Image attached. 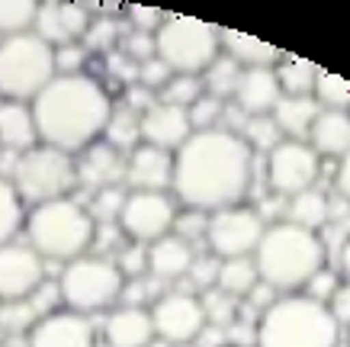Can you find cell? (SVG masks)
Returning <instances> with one entry per match:
<instances>
[{
    "mask_svg": "<svg viewBox=\"0 0 350 347\" xmlns=\"http://www.w3.org/2000/svg\"><path fill=\"white\" fill-rule=\"evenodd\" d=\"M315 103L321 110H338V113H350V81H344L340 74H331L321 68L319 81H315Z\"/></svg>",
    "mask_w": 350,
    "mask_h": 347,
    "instance_id": "obj_33",
    "label": "cell"
},
{
    "mask_svg": "<svg viewBox=\"0 0 350 347\" xmlns=\"http://www.w3.org/2000/svg\"><path fill=\"white\" fill-rule=\"evenodd\" d=\"M75 164L77 183L94 193L107 187H126V155L107 142H94L90 148H84L81 155H75Z\"/></svg>",
    "mask_w": 350,
    "mask_h": 347,
    "instance_id": "obj_18",
    "label": "cell"
},
{
    "mask_svg": "<svg viewBox=\"0 0 350 347\" xmlns=\"http://www.w3.org/2000/svg\"><path fill=\"white\" fill-rule=\"evenodd\" d=\"M55 49L36 32L0 39V100L3 103H32L52 84Z\"/></svg>",
    "mask_w": 350,
    "mask_h": 347,
    "instance_id": "obj_6",
    "label": "cell"
},
{
    "mask_svg": "<svg viewBox=\"0 0 350 347\" xmlns=\"http://www.w3.org/2000/svg\"><path fill=\"white\" fill-rule=\"evenodd\" d=\"M328 312L340 328H350V283H340L338 293L328 299Z\"/></svg>",
    "mask_w": 350,
    "mask_h": 347,
    "instance_id": "obj_51",
    "label": "cell"
},
{
    "mask_svg": "<svg viewBox=\"0 0 350 347\" xmlns=\"http://www.w3.org/2000/svg\"><path fill=\"white\" fill-rule=\"evenodd\" d=\"M26 305H29V312L36 316V322H39V318L58 312V305H64L62 303V290H58V283H49V280H45V283L26 299Z\"/></svg>",
    "mask_w": 350,
    "mask_h": 347,
    "instance_id": "obj_45",
    "label": "cell"
},
{
    "mask_svg": "<svg viewBox=\"0 0 350 347\" xmlns=\"http://www.w3.org/2000/svg\"><path fill=\"white\" fill-rule=\"evenodd\" d=\"M264 229H267V222L251 206H228V209L209 212V222H206L209 254H215L219 261L254 257Z\"/></svg>",
    "mask_w": 350,
    "mask_h": 347,
    "instance_id": "obj_10",
    "label": "cell"
},
{
    "mask_svg": "<svg viewBox=\"0 0 350 347\" xmlns=\"http://www.w3.org/2000/svg\"><path fill=\"white\" fill-rule=\"evenodd\" d=\"M238 136L247 142V148L254 151V155H270L280 142H283V136H280V129H276V123L270 119V116H254V119H244V126Z\"/></svg>",
    "mask_w": 350,
    "mask_h": 347,
    "instance_id": "obj_35",
    "label": "cell"
},
{
    "mask_svg": "<svg viewBox=\"0 0 350 347\" xmlns=\"http://www.w3.org/2000/svg\"><path fill=\"white\" fill-rule=\"evenodd\" d=\"M260 283V277H257V267L251 257H232V261H222L219 267V283L215 290H222V293L234 296V299H247V293Z\"/></svg>",
    "mask_w": 350,
    "mask_h": 347,
    "instance_id": "obj_30",
    "label": "cell"
},
{
    "mask_svg": "<svg viewBox=\"0 0 350 347\" xmlns=\"http://www.w3.org/2000/svg\"><path fill=\"white\" fill-rule=\"evenodd\" d=\"M39 145L81 155L100 142L113 113V100L90 74H58L29 103Z\"/></svg>",
    "mask_w": 350,
    "mask_h": 347,
    "instance_id": "obj_2",
    "label": "cell"
},
{
    "mask_svg": "<svg viewBox=\"0 0 350 347\" xmlns=\"http://www.w3.org/2000/svg\"><path fill=\"white\" fill-rule=\"evenodd\" d=\"M90 7L84 3H68V0H49V3H39L36 10V23H32V32L49 42L52 49L68 42H81L84 39L87 26H90Z\"/></svg>",
    "mask_w": 350,
    "mask_h": 347,
    "instance_id": "obj_15",
    "label": "cell"
},
{
    "mask_svg": "<svg viewBox=\"0 0 350 347\" xmlns=\"http://www.w3.org/2000/svg\"><path fill=\"white\" fill-rule=\"evenodd\" d=\"M0 151H3V148H0Z\"/></svg>",
    "mask_w": 350,
    "mask_h": 347,
    "instance_id": "obj_57",
    "label": "cell"
},
{
    "mask_svg": "<svg viewBox=\"0 0 350 347\" xmlns=\"http://www.w3.org/2000/svg\"><path fill=\"white\" fill-rule=\"evenodd\" d=\"M180 347H193V344H180Z\"/></svg>",
    "mask_w": 350,
    "mask_h": 347,
    "instance_id": "obj_56",
    "label": "cell"
},
{
    "mask_svg": "<svg viewBox=\"0 0 350 347\" xmlns=\"http://www.w3.org/2000/svg\"><path fill=\"white\" fill-rule=\"evenodd\" d=\"M273 71H276V81H280L283 97H312L321 68L306 62V58H296V55H283Z\"/></svg>",
    "mask_w": 350,
    "mask_h": 347,
    "instance_id": "obj_28",
    "label": "cell"
},
{
    "mask_svg": "<svg viewBox=\"0 0 350 347\" xmlns=\"http://www.w3.org/2000/svg\"><path fill=\"white\" fill-rule=\"evenodd\" d=\"M276 299H280V293H276L273 286H267V283H257L254 290L247 293V305H251V309H257L260 316H264V312L276 303Z\"/></svg>",
    "mask_w": 350,
    "mask_h": 347,
    "instance_id": "obj_52",
    "label": "cell"
},
{
    "mask_svg": "<svg viewBox=\"0 0 350 347\" xmlns=\"http://www.w3.org/2000/svg\"><path fill=\"white\" fill-rule=\"evenodd\" d=\"M116 267L122 270L126 280H135V277L148 274V244H138V242H126L119 248Z\"/></svg>",
    "mask_w": 350,
    "mask_h": 347,
    "instance_id": "obj_42",
    "label": "cell"
},
{
    "mask_svg": "<svg viewBox=\"0 0 350 347\" xmlns=\"http://www.w3.org/2000/svg\"><path fill=\"white\" fill-rule=\"evenodd\" d=\"M280 100H283V90H280L273 68H244L232 94V106L247 119L270 116Z\"/></svg>",
    "mask_w": 350,
    "mask_h": 347,
    "instance_id": "obj_19",
    "label": "cell"
},
{
    "mask_svg": "<svg viewBox=\"0 0 350 347\" xmlns=\"http://www.w3.org/2000/svg\"><path fill=\"white\" fill-rule=\"evenodd\" d=\"M321 174V158L308 142L283 138L280 145L267 155V183L273 196H296L302 190L315 187Z\"/></svg>",
    "mask_w": 350,
    "mask_h": 347,
    "instance_id": "obj_12",
    "label": "cell"
},
{
    "mask_svg": "<svg viewBox=\"0 0 350 347\" xmlns=\"http://www.w3.org/2000/svg\"><path fill=\"white\" fill-rule=\"evenodd\" d=\"M321 106L315 103V97H283L276 110L270 113V119L276 123L280 136L293 138V142H308L312 123L319 119Z\"/></svg>",
    "mask_w": 350,
    "mask_h": 347,
    "instance_id": "obj_25",
    "label": "cell"
},
{
    "mask_svg": "<svg viewBox=\"0 0 350 347\" xmlns=\"http://www.w3.org/2000/svg\"><path fill=\"white\" fill-rule=\"evenodd\" d=\"M170 77H174V71H170L167 64L154 55V58H148V62L138 64V81H135V84H142L145 90H151V94H154V90H161V87L167 84Z\"/></svg>",
    "mask_w": 350,
    "mask_h": 347,
    "instance_id": "obj_48",
    "label": "cell"
},
{
    "mask_svg": "<svg viewBox=\"0 0 350 347\" xmlns=\"http://www.w3.org/2000/svg\"><path fill=\"white\" fill-rule=\"evenodd\" d=\"M10 183L20 193L23 206H29V209L52 200H68V193L77 187L75 155L49 145L29 148L13 164Z\"/></svg>",
    "mask_w": 350,
    "mask_h": 347,
    "instance_id": "obj_8",
    "label": "cell"
},
{
    "mask_svg": "<svg viewBox=\"0 0 350 347\" xmlns=\"http://www.w3.org/2000/svg\"><path fill=\"white\" fill-rule=\"evenodd\" d=\"M87 62V49L81 42H68V45H58L55 49V71L58 74H84Z\"/></svg>",
    "mask_w": 350,
    "mask_h": 347,
    "instance_id": "obj_49",
    "label": "cell"
},
{
    "mask_svg": "<svg viewBox=\"0 0 350 347\" xmlns=\"http://www.w3.org/2000/svg\"><path fill=\"white\" fill-rule=\"evenodd\" d=\"M23 225H26V206H23L20 193L13 190L10 177L0 174V248L16 242Z\"/></svg>",
    "mask_w": 350,
    "mask_h": 347,
    "instance_id": "obj_31",
    "label": "cell"
},
{
    "mask_svg": "<svg viewBox=\"0 0 350 347\" xmlns=\"http://www.w3.org/2000/svg\"><path fill=\"white\" fill-rule=\"evenodd\" d=\"M286 212H289L286 222H293V225H299V229H306V231H319L328 225L331 203L319 187H308L302 193H296V196H289Z\"/></svg>",
    "mask_w": 350,
    "mask_h": 347,
    "instance_id": "obj_27",
    "label": "cell"
},
{
    "mask_svg": "<svg viewBox=\"0 0 350 347\" xmlns=\"http://www.w3.org/2000/svg\"><path fill=\"white\" fill-rule=\"evenodd\" d=\"M126 196H129L126 187H107L100 193H94V200L87 206L94 225H119V212L126 206Z\"/></svg>",
    "mask_w": 350,
    "mask_h": 347,
    "instance_id": "obj_37",
    "label": "cell"
},
{
    "mask_svg": "<svg viewBox=\"0 0 350 347\" xmlns=\"http://www.w3.org/2000/svg\"><path fill=\"white\" fill-rule=\"evenodd\" d=\"M36 10H39V3H32V0H0V36L10 39V36L32 32Z\"/></svg>",
    "mask_w": 350,
    "mask_h": 347,
    "instance_id": "obj_34",
    "label": "cell"
},
{
    "mask_svg": "<svg viewBox=\"0 0 350 347\" xmlns=\"http://www.w3.org/2000/svg\"><path fill=\"white\" fill-rule=\"evenodd\" d=\"M219 45H222V55H228L241 68H276L280 58L286 55L283 49H276L270 42H260V39L247 36V32L222 29V26H219Z\"/></svg>",
    "mask_w": 350,
    "mask_h": 347,
    "instance_id": "obj_23",
    "label": "cell"
},
{
    "mask_svg": "<svg viewBox=\"0 0 350 347\" xmlns=\"http://www.w3.org/2000/svg\"><path fill=\"white\" fill-rule=\"evenodd\" d=\"M151 325L154 337L167 347L193 344L206 328V312H202L200 296L193 290H170L151 303Z\"/></svg>",
    "mask_w": 350,
    "mask_h": 347,
    "instance_id": "obj_11",
    "label": "cell"
},
{
    "mask_svg": "<svg viewBox=\"0 0 350 347\" xmlns=\"http://www.w3.org/2000/svg\"><path fill=\"white\" fill-rule=\"evenodd\" d=\"M0 347H29V341H26V335H10Z\"/></svg>",
    "mask_w": 350,
    "mask_h": 347,
    "instance_id": "obj_55",
    "label": "cell"
},
{
    "mask_svg": "<svg viewBox=\"0 0 350 347\" xmlns=\"http://www.w3.org/2000/svg\"><path fill=\"white\" fill-rule=\"evenodd\" d=\"M36 145H39V132H36L29 103H3L0 100V148L23 155Z\"/></svg>",
    "mask_w": 350,
    "mask_h": 347,
    "instance_id": "obj_26",
    "label": "cell"
},
{
    "mask_svg": "<svg viewBox=\"0 0 350 347\" xmlns=\"http://www.w3.org/2000/svg\"><path fill=\"white\" fill-rule=\"evenodd\" d=\"M202 94H206V90H202V81H200V77H193V74H174L167 84L161 87V103L190 110V106L196 103Z\"/></svg>",
    "mask_w": 350,
    "mask_h": 347,
    "instance_id": "obj_38",
    "label": "cell"
},
{
    "mask_svg": "<svg viewBox=\"0 0 350 347\" xmlns=\"http://www.w3.org/2000/svg\"><path fill=\"white\" fill-rule=\"evenodd\" d=\"M154 36H148V32H129L126 39V58H132L135 64L148 62V58H154Z\"/></svg>",
    "mask_w": 350,
    "mask_h": 347,
    "instance_id": "obj_50",
    "label": "cell"
},
{
    "mask_svg": "<svg viewBox=\"0 0 350 347\" xmlns=\"http://www.w3.org/2000/svg\"><path fill=\"white\" fill-rule=\"evenodd\" d=\"M119 32L122 29H119V23L113 16H100V20H90L81 45H84L87 52H109L119 42Z\"/></svg>",
    "mask_w": 350,
    "mask_h": 347,
    "instance_id": "obj_39",
    "label": "cell"
},
{
    "mask_svg": "<svg viewBox=\"0 0 350 347\" xmlns=\"http://www.w3.org/2000/svg\"><path fill=\"white\" fill-rule=\"evenodd\" d=\"M193 251L190 242H183L180 235H164L154 244H148V277L158 280V283H174V280H183L187 270H190Z\"/></svg>",
    "mask_w": 350,
    "mask_h": 347,
    "instance_id": "obj_22",
    "label": "cell"
},
{
    "mask_svg": "<svg viewBox=\"0 0 350 347\" xmlns=\"http://www.w3.org/2000/svg\"><path fill=\"white\" fill-rule=\"evenodd\" d=\"M219 267L222 261L215 257V254H196L190 264V270H187V280L196 293H206V290H215L219 283Z\"/></svg>",
    "mask_w": 350,
    "mask_h": 347,
    "instance_id": "obj_41",
    "label": "cell"
},
{
    "mask_svg": "<svg viewBox=\"0 0 350 347\" xmlns=\"http://www.w3.org/2000/svg\"><path fill=\"white\" fill-rule=\"evenodd\" d=\"M29 347H96V331L90 318L71 309H58L52 316L39 318L26 331Z\"/></svg>",
    "mask_w": 350,
    "mask_h": 347,
    "instance_id": "obj_16",
    "label": "cell"
},
{
    "mask_svg": "<svg viewBox=\"0 0 350 347\" xmlns=\"http://www.w3.org/2000/svg\"><path fill=\"white\" fill-rule=\"evenodd\" d=\"M334 187H338V196L350 203V151L338 161V170H334Z\"/></svg>",
    "mask_w": 350,
    "mask_h": 347,
    "instance_id": "obj_53",
    "label": "cell"
},
{
    "mask_svg": "<svg viewBox=\"0 0 350 347\" xmlns=\"http://www.w3.org/2000/svg\"><path fill=\"white\" fill-rule=\"evenodd\" d=\"M340 280L350 283V235H347V242L340 244Z\"/></svg>",
    "mask_w": 350,
    "mask_h": 347,
    "instance_id": "obj_54",
    "label": "cell"
},
{
    "mask_svg": "<svg viewBox=\"0 0 350 347\" xmlns=\"http://www.w3.org/2000/svg\"><path fill=\"white\" fill-rule=\"evenodd\" d=\"M103 337L109 347H151L154 344V325L148 309L119 305L103 322Z\"/></svg>",
    "mask_w": 350,
    "mask_h": 347,
    "instance_id": "obj_21",
    "label": "cell"
},
{
    "mask_svg": "<svg viewBox=\"0 0 350 347\" xmlns=\"http://www.w3.org/2000/svg\"><path fill=\"white\" fill-rule=\"evenodd\" d=\"M126 20H129V26H132V32H148V36H154V32L164 26L167 13L154 10V7H138V3H132L126 10Z\"/></svg>",
    "mask_w": 350,
    "mask_h": 347,
    "instance_id": "obj_47",
    "label": "cell"
},
{
    "mask_svg": "<svg viewBox=\"0 0 350 347\" xmlns=\"http://www.w3.org/2000/svg\"><path fill=\"white\" fill-rule=\"evenodd\" d=\"M254 180V151L232 129L193 132L174 151V196L196 212L241 206Z\"/></svg>",
    "mask_w": 350,
    "mask_h": 347,
    "instance_id": "obj_1",
    "label": "cell"
},
{
    "mask_svg": "<svg viewBox=\"0 0 350 347\" xmlns=\"http://www.w3.org/2000/svg\"><path fill=\"white\" fill-rule=\"evenodd\" d=\"M174 183V155L154 145H138L126 155L129 193H167Z\"/></svg>",
    "mask_w": 350,
    "mask_h": 347,
    "instance_id": "obj_17",
    "label": "cell"
},
{
    "mask_svg": "<svg viewBox=\"0 0 350 347\" xmlns=\"http://www.w3.org/2000/svg\"><path fill=\"white\" fill-rule=\"evenodd\" d=\"M154 52L174 74H193L200 77L209 64L222 55L219 45V26L196 16H177L167 13V20L154 32Z\"/></svg>",
    "mask_w": 350,
    "mask_h": 347,
    "instance_id": "obj_9",
    "label": "cell"
},
{
    "mask_svg": "<svg viewBox=\"0 0 350 347\" xmlns=\"http://www.w3.org/2000/svg\"><path fill=\"white\" fill-rule=\"evenodd\" d=\"M177 203L167 193H129L119 212V229L129 242L154 244L158 238L174 231Z\"/></svg>",
    "mask_w": 350,
    "mask_h": 347,
    "instance_id": "obj_13",
    "label": "cell"
},
{
    "mask_svg": "<svg viewBox=\"0 0 350 347\" xmlns=\"http://www.w3.org/2000/svg\"><path fill=\"white\" fill-rule=\"evenodd\" d=\"M193 136L190 116L180 106H167V103H154L148 113H142V145H154L164 151H177V148Z\"/></svg>",
    "mask_w": 350,
    "mask_h": 347,
    "instance_id": "obj_20",
    "label": "cell"
},
{
    "mask_svg": "<svg viewBox=\"0 0 350 347\" xmlns=\"http://www.w3.org/2000/svg\"><path fill=\"white\" fill-rule=\"evenodd\" d=\"M103 142L113 145L116 151H132V148L142 145V116L132 113L126 103L122 106H113L109 113V123L103 129Z\"/></svg>",
    "mask_w": 350,
    "mask_h": 347,
    "instance_id": "obj_29",
    "label": "cell"
},
{
    "mask_svg": "<svg viewBox=\"0 0 350 347\" xmlns=\"http://www.w3.org/2000/svg\"><path fill=\"white\" fill-rule=\"evenodd\" d=\"M340 325L325 303L302 293L280 296L254 322V347H338Z\"/></svg>",
    "mask_w": 350,
    "mask_h": 347,
    "instance_id": "obj_4",
    "label": "cell"
},
{
    "mask_svg": "<svg viewBox=\"0 0 350 347\" xmlns=\"http://www.w3.org/2000/svg\"><path fill=\"white\" fill-rule=\"evenodd\" d=\"M45 283V261L26 242L0 248V305L26 303Z\"/></svg>",
    "mask_w": 350,
    "mask_h": 347,
    "instance_id": "obj_14",
    "label": "cell"
},
{
    "mask_svg": "<svg viewBox=\"0 0 350 347\" xmlns=\"http://www.w3.org/2000/svg\"><path fill=\"white\" fill-rule=\"evenodd\" d=\"M122 286H126L122 270L116 267L113 257H103V254H84L77 261L64 264L62 277H58L64 309L81 312L87 318L116 305L122 296Z\"/></svg>",
    "mask_w": 350,
    "mask_h": 347,
    "instance_id": "obj_7",
    "label": "cell"
},
{
    "mask_svg": "<svg viewBox=\"0 0 350 347\" xmlns=\"http://www.w3.org/2000/svg\"><path fill=\"white\" fill-rule=\"evenodd\" d=\"M308 145L315 148L319 158H344L350 151V113L338 110H321L319 119L312 123Z\"/></svg>",
    "mask_w": 350,
    "mask_h": 347,
    "instance_id": "obj_24",
    "label": "cell"
},
{
    "mask_svg": "<svg viewBox=\"0 0 350 347\" xmlns=\"http://www.w3.org/2000/svg\"><path fill=\"white\" fill-rule=\"evenodd\" d=\"M241 64L232 62L228 55H219L206 71L200 74V81H202V90L209 97H215V100H225V97H232L234 94V87H238V77H241Z\"/></svg>",
    "mask_w": 350,
    "mask_h": 347,
    "instance_id": "obj_32",
    "label": "cell"
},
{
    "mask_svg": "<svg viewBox=\"0 0 350 347\" xmlns=\"http://www.w3.org/2000/svg\"><path fill=\"white\" fill-rule=\"evenodd\" d=\"M26 244L39 254L42 261H62L71 264L84 257L94 248V219L87 206L68 200H52L42 206H32L26 212Z\"/></svg>",
    "mask_w": 350,
    "mask_h": 347,
    "instance_id": "obj_5",
    "label": "cell"
},
{
    "mask_svg": "<svg viewBox=\"0 0 350 347\" xmlns=\"http://www.w3.org/2000/svg\"><path fill=\"white\" fill-rule=\"evenodd\" d=\"M254 267L260 283L273 286L280 296L302 293L306 283L328 264V248L315 231H306L293 222H270L257 242Z\"/></svg>",
    "mask_w": 350,
    "mask_h": 347,
    "instance_id": "obj_3",
    "label": "cell"
},
{
    "mask_svg": "<svg viewBox=\"0 0 350 347\" xmlns=\"http://www.w3.org/2000/svg\"><path fill=\"white\" fill-rule=\"evenodd\" d=\"M202 312H206V325L213 328H232L238 322V299L222 290H206L200 296Z\"/></svg>",
    "mask_w": 350,
    "mask_h": 347,
    "instance_id": "obj_36",
    "label": "cell"
},
{
    "mask_svg": "<svg viewBox=\"0 0 350 347\" xmlns=\"http://www.w3.org/2000/svg\"><path fill=\"white\" fill-rule=\"evenodd\" d=\"M340 283H344V280H340V274H334L328 264H325L319 274H315V277H312V280L306 283L302 296H308V299H315V303H325V305H328V299H331L334 293H338V286H340Z\"/></svg>",
    "mask_w": 350,
    "mask_h": 347,
    "instance_id": "obj_44",
    "label": "cell"
},
{
    "mask_svg": "<svg viewBox=\"0 0 350 347\" xmlns=\"http://www.w3.org/2000/svg\"><path fill=\"white\" fill-rule=\"evenodd\" d=\"M190 116L193 132H206V129H219V119L225 116V100H215V97L202 94L196 103L187 110Z\"/></svg>",
    "mask_w": 350,
    "mask_h": 347,
    "instance_id": "obj_40",
    "label": "cell"
},
{
    "mask_svg": "<svg viewBox=\"0 0 350 347\" xmlns=\"http://www.w3.org/2000/svg\"><path fill=\"white\" fill-rule=\"evenodd\" d=\"M206 222L209 216L206 212H196V209H180L177 212V222H174V235H180L183 242H206Z\"/></svg>",
    "mask_w": 350,
    "mask_h": 347,
    "instance_id": "obj_46",
    "label": "cell"
},
{
    "mask_svg": "<svg viewBox=\"0 0 350 347\" xmlns=\"http://www.w3.org/2000/svg\"><path fill=\"white\" fill-rule=\"evenodd\" d=\"M158 280H151L148 274L145 277H135V280H126L122 286V305H132V309H148V303L158 296Z\"/></svg>",
    "mask_w": 350,
    "mask_h": 347,
    "instance_id": "obj_43",
    "label": "cell"
}]
</instances>
